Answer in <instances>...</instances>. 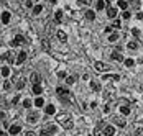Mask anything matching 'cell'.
<instances>
[{
  "label": "cell",
  "instance_id": "cell-22",
  "mask_svg": "<svg viewBox=\"0 0 143 136\" xmlns=\"http://www.w3.org/2000/svg\"><path fill=\"white\" fill-rule=\"evenodd\" d=\"M61 21H62V12L58 10L56 12V23H61Z\"/></svg>",
  "mask_w": 143,
  "mask_h": 136
},
{
  "label": "cell",
  "instance_id": "cell-11",
  "mask_svg": "<svg viewBox=\"0 0 143 136\" xmlns=\"http://www.w3.org/2000/svg\"><path fill=\"white\" fill-rule=\"evenodd\" d=\"M26 59V53L25 51H20V54H18V59H17V64H21Z\"/></svg>",
  "mask_w": 143,
  "mask_h": 136
},
{
  "label": "cell",
  "instance_id": "cell-5",
  "mask_svg": "<svg viewBox=\"0 0 143 136\" xmlns=\"http://www.w3.org/2000/svg\"><path fill=\"white\" fill-rule=\"evenodd\" d=\"M8 131H10V134H18L21 131V126L20 125H13V126H10V130H8Z\"/></svg>",
  "mask_w": 143,
  "mask_h": 136
},
{
  "label": "cell",
  "instance_id": "cell-23",
  "mask_svg": "<svg viewBox=\"0 0 143 136\" xmlns=\"http://www.w3.org/2000/svg\"><path fill=\"white\" fill-rule=\"evenodd\" d=\"M35 105H36V107H43L44 105V100H43L41 97H38L36 100H35Z\"/></svg>",
  "mask_w": 143,
  "mask_h": 136
},
{
  "label": "cell",
  "instance_id": "cell-8",
  "mask_svg": "<svg viewBox=\"0 0 143 136\" xmlns=\"http://www.w3.org/2000/svg\"><path fill=\"white\" fill-rule=\"evenodd\" d=\"M39 80H41L39 74H38V72H33V74H31V82H33V85L35 84H39Z\"/></svg>",
  "mask_w": 143,
  "mask_h": 136
},
{
  "label": "cell",
  "instance_id": "cell-33",
  "mask_svg": "<svg viewBox=\"0 0 143 136\" xmlns=\"http://www.w3.org/2000/svg\"><path fill=\"white\" fill-rule=\"evenodd\" d=\"M135 136H143V128H138L135 131Z\"/></svg>",
  "mask_w": 143,
  "mask_h": 136
},
{
  "label": "cell",
  "instance_id": "cell-2",
  "mask_svg": "<svg viewBox=\"0 0 143 136\" xmlns=\"http://www.w3.org/2000/svg\"><path fill=\"white\" fill-rule=\"evenodd\" d=\"M26 120H28V123L35 125V123L38 121V113H36V112H30V113H28V118H26Z\"/></svg>",
  "mask_w": 143,
  "mask_h": 136
},
{
  "label": "cell",
  "instance_id": "cell-3",
  "mask_svg": "<svg viewBox=\"0 0 143 136\" xmlns=\"http://www.w3.org/2000/svg\"><path fill=\"white\" fill-rule=\"evenodd\" d=\"M23 41H25L23 36H21V35H17V36H15V39L12 41V46H20V44L23 43Z\"/></svg>",
  "mask_w": 143,
  "mask_h": 136
},
{
  "label": "cell",
  "instance_id": "cell-24",
  "mask_svg": "<svg viewBox=\"0 0 143 136\" xmlns=\"http://www.w3.org/2000/svg\"><path fill=\"white\" fill-rule=\"evenodd\" d=\"M117 39H118V35H117V33H112V35H110V36H109V41H110V43H114V41H117Z\"/></svg>",
  "mask_w": 143,
  "mask_h": 136
},
{
  "label": "cell",
  "instance_id": "cell-39",
  "mask_svg": "<svg viewBox=\"0 0 143 136\" xmlns=\"http://www.w3.org/2000/svg\"><path fill=\"white\" fill-rule=\"evenodd\" d=\"M68 84H74V77H68V80H66Z\"/></svg>",
  "mask_w": 143,
  "mask_h": 136
},
{
  "label": "cell",
  "instance_id": "cell-43",
  "mask_svg": "<svg viewBox=\"0 0 143 136\" xmlns=\"http://www.w3.org/2000/svg\"><path fill=\"white\" fill-rule=\"evenodd\" d=\"M0 136H7V133H5V131H2V133H0Z\"/></svg>",
  "mask_w": 143,
  "mask_h": 136
},
{
  "label": "cell",
  "instance_id": "cell-4",
  "mask_svg": "<svg viewBox=\"0 0 143 136\" xmlns=\"http://www.w3.org/2000/svg\"><path fill=\"white\" fill-rule=\"evenodd\" d=\"M10 18H12L10 13H8V12H3V13H2V23H3V25H8V23H10Z\"/></svg>",
  "mask_w": 143,
  "mask_h": 136
},
{
  "label": "cell",
  "instance_id": "cell-26",
  "mask_svg": "<svg viewBox=\"0 0 143 136\" xmlns=\"http://www.w3.org/2000/svg\"><path fill=\"white\" fill-rule=\"evenodd\" d=\"M91 87H92V90H96V92H99V90H100V85L97 82H91Z\"/></svg>",
  "mask_w": 143,
  "mask_h": 136
},
{
  "label": "cell",
  "instance_id": "cell-16",
  "mask_svg": "<svg viewBox=\"0 0 143 136\" xmlns=\"http://www.w3.org/2000/svg\"><path fill=\"white\" fill-rule=\"evenodd\" d=\"M33 92L36 94V95H39V94L43 92V87H41L39 84H35V85H33Z\"/></svg>",
  "mask_w": 143,
  "mask_h": 136
},
{
  "label": "cell",
  "instance_id": "cell-36",
  "mask_svg": "<svg viewBox=\"0 0 143 136\" xmlns=\"http://www.w3.org/2000/svg\"><path fill=\"white\" fill-rule=\"evenodd\" d=\"M23 85H25V82H23V80H20V82L17 84V89H23Z\"/></svg>",
  "mask_w": 143,
  "mask_h": 136
},
{
  "label": "cell",
  "instance_id": "cell-13",
  "mask_svg": "<svg viewBox=\"0 0 143 136\" xmlns=\"http://www.w3.org/2000/svg\"><path fill=\"white\" fill-rule=\"evenodd\" d=\"M44 112H46L48 115H53V113L56 112V108H54V105H46L44 107Z\"/></svg>",
  "mask_w": 143,
  "mask_h": 136
},
{
  "label": "cell",
  "instance_id": "cell-9",
  "mask_svg": "<svg viewBox=\"0 0 143 136\" xmlns=\"http://www.w3.org/2000/svg\"><path fill=\"white\" fill-rule=\"evenodd\" d=\"M114 131H115L114 126H105V128H104V134H105V136H112Z\"/></svg>",
  "mask_w": 143,
  "mask_h": 136
},
{
  "label": "cell",
  "instance_id": "cell-31",
  "mask_svg": "<svg viewBox=\"0 0 143 136\" xmlns=\"http://www.w3.org/2000/svg\"><path fill=\"white\" fill-rule=\"evenodd\" d=\"M133 64H135V61H133V59H125V66H128V67H132Z\"/></svg>",
  "mask_w": 143,
  "mask_h": 136
},
{
  "label": "cell",
  "instance_id": "cell-21",
  "mask_svg": "<svg viewBox=\"0 0 143 136\" xmlns=\"http://www.w3.org/2000/svg\"><path fill=\"white\" fill-rule=\"evenodd\" d=\"M86 18L87 20H94V18H96V13H94L92 10H89V12H86Z\"/></svg>",
  "mask_w": 143,
  "mask_h": 136
},
{
  "label": "cell",
  "instance_id": "cell-34",
  "mask_svg": "<svg viewBox=\"0 0 143 136\" xmlns=\"http://www.w3.org/2000/svg\"><path fill=\"white\" fill-rule=\"evenodd\" d=\"M51 134H53V133H50V131H46V130H43L39 136H51Z\"/></svg>",
  "mask_w": 143,
  "mask_h": 136
},
{
  "label": "cell",
  "instance_id": "cell-37",
  "mask_svg": "<svg viewBox=\"0 0 143 136\" xmlns=\"http://www.w3.org/2000/svg\"><path fill=\"white\" fill-rule=\"evenodd\" d=\"M114 26H115V28H120V20H115L114 21Z\"/></svg>",
  "mask_w": 143,
  "mask_h": 136
},
{
  "label": "cell",
  "instance_id": "cell-35",
  "mask_svg": "<svg viewBox=\"0 0 143 136\" xmlns=\"http://www.w3.org/2000/svg\"><path fill=\"white\" fill-rule=\"evenodd\" d=\"M122 16H123V18H130V12H128V10H125V12L122 13Z\"/></svg>",
  "mask_w": 143,
  "mask_h": 136
},
{
  "label": "cell",
  "instance_id": "cell-29",
  "mask_svg": "<svg viewBox=\"0 0 143 136\" xmlns=\"http://www.w3.org/2000/svg\"><path fill=\"white\" fill-rule=\"evenodd\" d=\"M128 48H130V49H137L138 48V43L137 41H130V43H128Z\"/></svg>",
  "mask_w": 143,
  "mask_h": 136
},
{
  "label": "cell",
  "instance_id": "cell-41",
  "mask_svg": "<svg viewBox=\"0 0 143 136\" xmlns=\"http://www.w3.org/2000/svg\"><path fill=\"white\" fill-rule=\"evenodd\" d=\"M137 18H138V20H143V13H138V15H137Z\"/></svg>",
  "mask_w": 143,
  "mask_h": 136
},
{
  "label": "cell",
  "instance_id": "cell-12",
  "mask_svg": "<svg viewBox=\"0 0 143 136\" xmlns=\"http://www.w3.org/2000/svg\"><path fill=\"white\" fill-rule=\"evenodd\" d=\"M115 123H117V125L120 126V128H123V126L127 125V121H125V120L122 118V116H117V118H115Z\"/></svg>",
  "mask_w": 143,
  "mask_h": 136
},
{
  "label": "cell",
  "instance_id": "cell-40",
  "mask_svg": "<svg viewBox=\"0 0 143 136\" xmlns=\"http://www.w3.org/2000/svg\"><path fill=\"white\" fill-rule=\"evenodd\" d=\"M3 84H5V85H3V87H5L7 90H8V89H10V82H7V80H5V82H3Z\"/></svg>",
  "mask_w": 143,
  "mask_h": 136
},
{
  "label": "cell",
  "instance_id": "cell-19",
  "mask_svg": "<svg viewBox=\"0 0 143 136\" xmlns=\"http://www.w3.org/2000/svg\"><path fill=\"white\" fill-rule=\"evenodd\" d=\"M12 57H13V56H12L10 53H5V54L2 56V59H3V61H8V62H13V59H12Z\"/></svg>",
  "mask_w": 143,
  "mask_h": 136
},
{
  "label": "cell",
  "instance_id": "cell-30",
  "mask_svg": "<svg viewBox=\"0 0 143 136\" xmlns=\"http://www.w3.org/2000/svg\"><path fill=\"white\" fill-rule=\"evenodd\" d=\"M41 10H43V7H41V5H36V7L33 8V13H35V15H38V13L41 12Z\"/></svg>",
  "mask_w": 143,
  "mask_h": 136
},
{
  "label": "cell",
  "instance_id": "cell-10",
  "mask_svg": "<svg viewBox=\"0 0 143 136\" xmlns=\"http://www.w3.org/2000/svg\"><path fill=\"white\" fill-rule=\"evenodd\" d=\"M58 38H59V41H62V43L68 41V35H66L64 31H58Z\"/></svg>",
  "mask_w": 143,
  "mask_h": 136
},
{
  "label": "cell",
  "instance_id": "cell-20",
  "mask_svg": "<svg viewBox=\"0 0 143 136\" xmlns=\"http://www.w3.org/2000/svg\"><path fill=\"white\" fill-rule=\"evenodd\" d=\"M56 92H58V95H69V92H68L66 89H62V87H58Z\"/></svg>",
  "mask_w": 143,
  "mask_h": 136
},
{
  "label": "cell",
  "instance_id": "cell-45",
  "mask_svg": "<svg viewBox=\"0 0 143 136\" xmlns=\"http://www.w3.org/2000/svg\"><path fill=\"white\" fill-rule=\"evenodd\" d=\"M51 3H56V0H51Z\"/></svg>",
  "mask_w": 143,
  "mask_h": 136
},
{
  "label": "cell",
  "instance_id": "cell-1",
  "mask_svg": "<svg viewBox=\"0 0 143 136\" xmlns=\"http://www.w3.org/2000/svg\"><path fill=\"white\" fill-rule=\"evenodd\" d=\"M58 121L64 126V128H73V121H71V116L69 113H62V115H58Z\"/></svg>",
  "mask_w": 143,
  "mask_h": 136
},
{
  "label": "cell",
  "instance_id": "cell-27",
  "mask_svg": "<svg viewBox=\"0 0 143 136\" xmlns=\"http://www.w3.org/2000/svg\"><path fill=\"white\" fill-rule=\"evenodd\" d=\"M105 7V2H104V0H99V2H97V10H102V8H104Z\"/></svg>",
  "mask_w": 143,
  "mask_h": 136
},
{
  "label": "cell",
  "instance_id": "cell-15",
  "mask_svg": "<svg viewBox=\"0 0 143 136\" xmlns=\"http://www.w3.org/2000/svg\"><path fill=\"white\" fill-rule=\"evenodd\" d=\"M104 80H115V82H118L120 75H104Z\"/></svg>",
  "mask_w": 143,
  "mask_h": 136
},
{
  "label": "cell",
  "instance_id": "cell-44",
  "mask_svg": "<svg viewBox=\"0 0 143 136\" xmlns=\"http://www.w3.org/2000/svg\"><path fill=\"white\" fill-rule=\"evenodd\" d=\"M26 136H35V134L33 133H26Z\"/></svg>",
  "mask_w": 143,
  "mask_h": 136
},
{
  "label": "cell",
  "instance_id": "cell-25",
  "mask_svg": "<svg viewBox=\"0 0 143 136\" xmlns=\"http://www.w3.org/2000/svg\"><path fill=\"white\" fill-rule=\"evenodd\" d=\"M96 69H97V71H99V72H102V71H104V69H105V66H104V64H102V62H96Z\"/></svg>",
  "mask_w": 143,
  "mask_h": 136
},
{
  "label": "cell",
  "instance_id": "cell-28",
  "mask_svg": "<svg viewBox=\"0 0 143 136\" xmlns=\"http://www.w3.org/2000/svg\"><path fill=\"white\" fill-rule=\"evenodd\" d=\"M120 112H122V115H128V113H130V108H128V107H122V108H120Z\"/></svg>",
  "mask_w": 143,
  "mask_h": 136
},
{
  "label": "cell",
  "instance_id": "cell-17",
  "mask_svg": "<svg viewBox=\"0 0 143 136\" xmlns=\"http://www.w3.org/2000/svg\"><path fill=\"white\" fill-rule=\"evenodd\" d=\"M94 136H105L104 134V130H102L100 126H97V128L94 130Z\"/></svg>",
  "mask_w": 143,
  "mask_h": 136
},
{
  "label": "cell",
  "instance_id": "cell-14",
  "mask_svg": "<svg viewBox=\"0 0 143 136\" xmlns=\"http://www.w3.org/2000/svg\"><path fill=\"white\" fill-rule=\"evenodd\" d=\"M0 74H2L3 77H8V75H10V67H2V69H0Z\"/></svg>",
  "mask_w": 143,
  "mask_h": 136
},
{
  "label": "cell",
  "instance_id": "cell-6",
  "mask_svg": "<svg viewBox=\"0 0 143 136\" xmlns=\"http://www.w3.org/2000/svg\"><path fill=\"white\" fill-rule=\"evenodd\" d=\"M107 15H109V18H115V16H117V8L109 7V8H107Z\"/></svg>",
  "mask_w": 143,
  "mask_h": 136
},
{
  "label": "cell",
  "instance_id": "cell-38",
  "mask_svg": "<svg viewBox=\"0 0 143 136\" xmlns=\"http://www.w3.org/2000/svg\"><path fill=\"white\" fill-rule=\"evenodd\" d=\"M132 33H133V36H138V35H140V31H138L137 28H133V30H132Z\"/></svg>",
  "mask_w": 143,
  "mask_h": 136
},
{
  "label": "cell",
  "instance_id": "cell-32",
  "mask_svg": "<svg viewBox=\"0 0 143 136\" xmlns=\"http://www.w3.org/2000/svg\"><path fill=\"white\" fill-rule=\"evenodd\" d=\"M23 107H25V108H30V107H31V102L28 100V98H25V100H23Z\"/></svg>",
  "mask_w": 143,
  "mask_h": 136
},
{
  "label": "cell",
  "instance_id": "cell-7",
  "mask_svg": "<svg viewBox=\"0 0 143 136\" xmlns=\"http://www.w3.org/2000/svg\"><path fill=\"white\" fill-rule=\"evenodd\" d=\"M112 59H114V61H117V62H123V56H122L120 53L115 51V53H112Z\"/></svg>",
  "mask_w": 143,
  "mask_h": 136
},
{
  "label": "cell",
  "instance_id": "cell-18",
  "mask_svg": "<svg viewBox=\"0 0 143 136\" xmlns=\"http://www.w3.org/2000/svg\"><path fill=\"white\" fill-rule=\"evenodd\" d=\"M117 5H118L120 8H122V10H127V7H128V3H127V2H125V0H118V2H117Z\"/></svg>",
  "mask_w": 143,
  "mask_h": 136
},
{
  "label": "cell",
  "instance_id": "cell-42",
  "mask_svg": "<svg viewBox=\"0 0 143 136\" xmlns=\"http://www.w3.org/2000/svg\"><path fill=\"white\" fill-rule=\"evenodd\" d=\"M3 118H5V113H3V112H0V120H3Z\"/></svg>",
  "mask_w": 143,
  "mask_h": 136
}]
</instances>
